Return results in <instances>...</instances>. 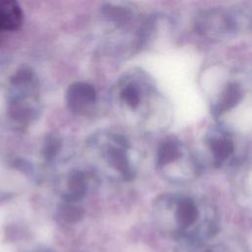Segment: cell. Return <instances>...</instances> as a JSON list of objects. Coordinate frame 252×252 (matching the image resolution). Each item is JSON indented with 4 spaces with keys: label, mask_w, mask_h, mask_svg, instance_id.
Instances as JSON below:
<instances>
[{
    "label": "cell",
    "mask_w": 252,
    "mask_h": 252,
    "mask_svg": "<svg viewBox=\"0 0 252 252\" xmlns=\"http://www.w3.org/2000/svg\"><path fill=\"white\" fill-rule=\"evenodd\" d=\"M159 230L181 242H206L219 231V215L213 204L197 196L164 194L154 203Z\"/></svg>",
    "instance_id": "1"
},
{
    "label": "cell",
    "mask_w": 252,
    "mask_h": 252,
    "mask_svg": "<svg viewBox=\"0 0 252 252\" xmlns=\"http://www.w3.org/2000/svg\"><path fill=\"white\" fill-rule=\"evenodd\" d=\"M87 151L94 167L107 178L128 181L135 176L131 145L123 135L97 132L89 139Z\"/></svg>",
    "instance_id": "2"
},
{
    "label": "cell",
    "mask_w": 252,
    "mask_h": 252,
    "mask_svg": "<svg viewBox=\"0 0 252 252\" xmlns=\"http://www.w3.org/2000/svg\"><path fill=\"white\" fill-rule=\"evenodd\" d=\"M158 170L172 182L190 181L202 170V163L190 150L177 139H166L156 154Z\"/></svg>",
    "instance_id": "3"
},
{
    "label": "cell",
    "mask_w": 252,
    "mask_h": 252,
    "mask_svg": "<svg viewBox=\"0 0 252 252\" xmlns=\"http://www.w3.org/2000/svg\"><path fill=\"white\" fill-rule=\"evenodd\" d=\"M205 144L215 167H223L240 158V148L236 135L223 126L211 129L205 138Z\"/></svg>",
    "instance_id": "4"
},
{
    "label": "cell",
    "mask_w": 252,
    "mask_h": 252,
    "mask_svg": "<svg viewBox=\"0 0 252 252\" xmlns=\"http://www.w3.org/2000/svg\"><path fill=\"white\" fill-rule=\"evenodd\" d=\"M196 30L210 39H221L233 33L237 27L234 15L221 9H211L202 12L196 18Z\"/></svg>",
    "instance_id": "5"
},
{
    "label": "cell",
    "mask_w": 252,
    "mask_h": 252,
    "mask_svg": "<svg viewBox=\"0 0 252 252\" xmlns=\"http://www.w3.org/2000/svg\"><path fill=\"white\" fill-rule=\"evenodd\" d=\"M96 100L94 88L84 82H76L70 85L66 94L67 105L75 113H84L91 109Z\"/></svg>",
    "instance_id": "6"
},
{
    "label": "cell",
    "mask_w": 252,
    "mask_h": 252,
    "mask_svg": "<svg viewBox=\"0 0 252 252\" xmlns=\"http://www.w3.org/2000/svg\"><path fill=\"white\" fill-rule=\"evenodd\" d=\"M88 190V180L85 173L78 169L69 171L61 183V195L65 202L76 203L82 200Z\"/></svg>",
    "instance_id": "7"
},
{
    "label": "cell",
    "mask_w": 252,
    "mask_h": 252,
    "mask_svg": "<svg viewBox=\"0 0 252 252\" xmlns=\"http://www.w3.org/2000/svg\"><path fill=\"white\" fill-rule=\"evenodd\" d=\"M23 23L18 0H0V31H16Z\"/></svg>",
    "instance_id": "8"
},
{
    "label": "cell",
    "mask_w": 252,
    "mask_h": 252,
    "mask_svg": "<svg viewBox=\"0 0 252 252\" xmlns=\"http://www.w3.org/2000/svg\"><path fill=\"white\" fill-rule=\"evenodd\" d=\"M242 98V90L236 83H229L222 91L217 102L212 106L215 116H220L231 108L235 107Z\"/></svg>",
    "instance_id": "9"
},
{
    "label": "cell",
    "mask_w": 252,
    "mask_h": 252,
    "mask_svg": "<svg viewBox=\"0 0 252 252\" xmlns=\"http://www.w3.org/2000/svg\"><path fill=\"white\" fill-rule=\"evenodd\" d=\"M118 98L127 110L131 112H136L140 109L142 104V90L137 84L133 82L127 83L120 89Z\"/></svg>",
    "instance_id": "10"
},
{
    "label": "cell",
    "mask_w": 252,
    "mask_h": 252,
    "mask_svg": "<svg viewBox=\"0 0 252 252\" xmlns=\"http://www.w3.org/2000/svg\"><path fill=\"white\" fill-rule=\"evenodd\" d=\"M198 243L193 247L192 252H248L245 244L238 239H227L211 246Z\"/></svg>",
    "instance_id": "11"
},
{
    "label": "cell",
    "mask_w": 252,
    "mask_h": 252,
    "mask_svg": "<svg viewBox=\"0 0 252 252\" xmlns=\"http://www.w3.org/2000/svg\"><path fill=\"white\" fill-rule=\"evenodd\" d=\"M84 216L82 208L76 206L74 203L65 202L57 211V218L61 222L75 223L79 221Z\"/></svg>",
    "instance_id": "12"
},
{
    "label": "cell",
    "mask_w": 252,
    "mask_h": 252,
    "mask_svg": "<svg viewBox=\"0 0 252 252\" xmlns=\"http://www.w3.org/2000/svg\"><path fill=\"white\" fill-rule=\"evenodd\" d=\"M62 147V140L56 134L48 135L43 143L42 155L46 160H53Z\"/></svg>",
    "instance_id": "13"
},
{
    "label": "cell",
    "mask_w": 252,
    "mask_h": 252,
    "mask_svg": "<svg viewBox=\"0 0 252 252\" xmlns=\"http://www.w3.org/2000/svg\"><path fill=\"white\" fill-rule=\"evenodd\" d=\"M106 17H108L110 20L114 21L115 23L122 24L129 20L131 17L130 11L123 7H117V6H108L105 7L103 10Z\"/></svg>",
    "instance_id": "14"
}]
</instances>
